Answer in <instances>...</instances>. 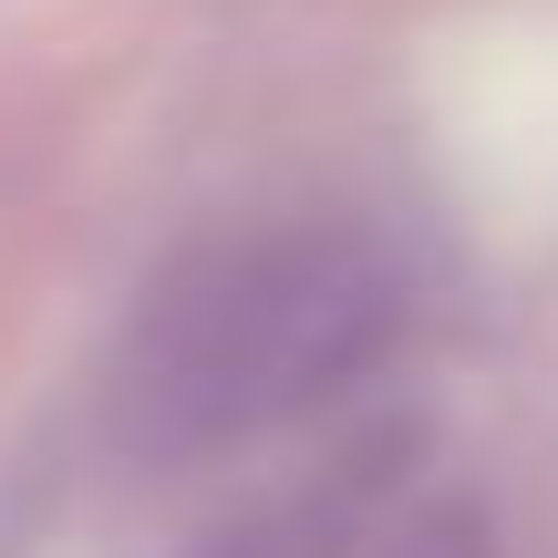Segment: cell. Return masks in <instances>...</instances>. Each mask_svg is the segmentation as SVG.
<instances>
[{"label":"cell","mask_w":558,"mask_h":558,"mask_svg":"<svg viewBox=\"0 0 558 558\" xmlns=\"http://www.w3.org/2000/svg\"><path fill=\"white\" fill-rule=\"evenodd\" d=\"M373 558H497V538H486V518L465 497H424L373 527Z\"/></svg>","instance_id":"2"},{"label":"cell","mask_w":558,"mask_h":558,"mask_svg":"<svg viewBox=\"0 0 558 558\" xmlns=\"http://www.w3.org/2000/svg\"><path fill=\"white\" fill-rule=\"evenodd\" d=\"M414 331V269L362 218H259L145 279L104 373V424L135 465H197L331 414Z\"/></svg>","instance_id":"1"}]
</instances>
